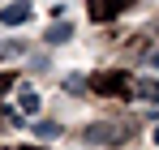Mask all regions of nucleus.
Masks as SVG:
<instances>
[{"label": "nucleus", "instance_id": "1", "mask_svg": "<svg viewBox=\"0 0 159 150\" xmlns=\"http://www.w3.org/2000/svg\"><path fill=\"white\" fill-rule=\"evenodd\" d=\"M120 137H125V133H120L116 125H90L86 129V142H99V146H116Z\"/></svg>", "mask_w": 159, "mask_h": 150}, {"label": "nucleus", "instance_id": "2", "mask_svg": "<svg viewBox=\"0 0 159 150\" xmlns=\"http://www.w3.org/2000/svg\"><path fill=\"white\" fill-rule=\"evenodd\" d=\"M0 22H4V26H26V22H30V4H26V0H17V4L0 9Z\"/></svg>", "mask_w": 159, "mask_h": 150}, {"label": "nucleus", "instance_id": "3", "mask_svg": "<svg viewBox=\"0 0 159 150\" xmlns=\"http://www.w3.org/2000/svg\"><path fill=\"white\" fill-rule=\"evenodd\" d=\"M90 4H95V9H90V17H99V22H107L112 13H120V4H125V0H90Z\"/></svg>", "mask_w": 159, "mask_h": 150}, {"label": "nucleus", "instance_id": "4", "mask_svg": "<svg viewBox=\"0 0 159 150\" xmlns=\"http://www.w3.org/2000/svg\"><path fill=\"white\" fill-rule=\"evenodd\" d=\"M69 34H73V26L52 17V26H48V43H52V47H56V43H69Z\"/></svg>", "mask_w": 159, "mask_h": 150}, {"label": "nucleus", "instance_id": "5", "mask_svg": "<svg viewBox=\"0 0 159 150\" xmlns=\"http://www.w3.org/2000/svg\"><path fill=\"white\" fill-rule=\"evenodd\" d=\"M138 95H142L146 103H159V82H151V77H142V82H138Z\"/></svg>", "mask_w": 159, "mask_h": 150}, {"label": "nucleus", "instance_id": "6", "mask_svg": "<svg viewBox=\"0 0 159 150\" xmlns=\"http://www.w3.org/2000/svg\"><path fill=\"white\" fill-rule=\"evenodd\" d=\"M39 112V95L34 90H22V116H34Z\"/></svg>", "mask_w": 159, "mask_h": 150}, {"label": "nucleus", "instance_id": "7", "mask_svg": "<svg viewBox=\"0 0 159 150\" xmlns=\"http://www.w3.org/2000/svg\"><path fill=\"white\" fill-rule=\"evenodd\" d=\"M0 56H22V43H0Z\"/></svg>", "mask_w": 159, "mask_h": 150}, {"label": "nucleus", "instance_id": "8", "mask_svg": "<svg viewBox=\"0 0 159 150\" xmlns=\"http://www.w3.org/2000/svg\"><path fill=\"white\" fill-rule=\"evenodd\" d=\"M151 64H155V69H159V47H155V51H151Z\"/></svg>", "mask_w": 159, "mask_h": 150}, {"label": "nucleus", "instance_id": "9", "mask_svg": "<svg viewBox=\"0 0 159 150\" xmlns=\"http://www.w3.org/2000/svg\"><path fill=\"white\" fill-rule=\"evenodd\" d=\"M151 137H155V142H159V125H155V133H151Z\"/></svg>", "mask_w": 159, "mask_h": 150}, {"label": "nucleus", "instance_id": "10", "mask_svg": "<svg viewBox=\"0 0 159 150\" xmlns=\"http://www.w3.org/2000/svg\"><path fill=\"white\" fill-rule=\"evenodd\" d=\"M26 150H30V146H26Z\"/></svg>", "mask_w": 159, "mask_h": 150}]
</instances>
